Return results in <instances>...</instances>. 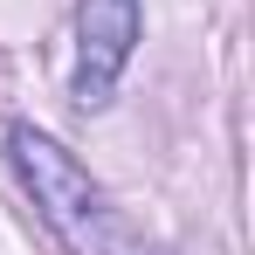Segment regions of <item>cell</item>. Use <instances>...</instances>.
Wrapping results in <instances>:
<instances>
[{"label": "cell", "instance_id": "cell-1", "mask_svg": "<svg viewBox=\"0 0 255 255\" xmlns=\"http://www.w3.org/2000/svg\"><path fill=\"white\" fill-rule=\"evenodd\" d=\"M7 152H14L21 186L35 193L42 221L55 228V242H62L69 255H145V242L125 228V214L111 207V193H104L48 131L14 125V131H7Z\"/></svg>", "mask_w": 255, "mask_h": 255}, {"label": "cell", "instance_id": "cell-2", "mask_svg": "<svg viewBox=\"0 0 255 255\" xmlns=\"http://www.w3.org/2000/svg\"><path fill=\"white\" fill-rule=\"evenodd\" d=\"M131 48H138V0H76V76L69 97L83 111H104L118 83L131 69Z\"/></svg>", "mask_w": 255, "mask_h": 255}]
</instances>
